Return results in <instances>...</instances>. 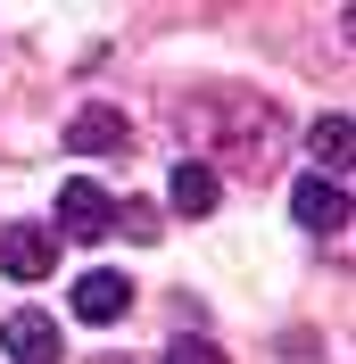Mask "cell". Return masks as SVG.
I'll return each mask as SVG.
<instances>
[{"label": "cell", "instance_id": "cell-1", "mask_svg": "<svg viewBox=\"0 0 356 364\" xmlns=\"http://www.w3.org/2000/svg\"><path fill=\"white\" fill-rule=\"evenodd\" d=\"M100 232H116V207L100 182H58V224H50V240H100Z\"/></svg>", "mask_w": 356, "mask_h": 364}, {"label": "cell", "instance_id": "cell-2", "mask_svg": "<svg viewBox=\"0 0 356 364\" xmlns=\"http://www.w3.org/2000/svg\"><path fill=\"white\" fill-rule=\"evenodd\" d=\"M0 273H17V282L58 273V240H50V224H9V232H0Z\"/></svg>", "mask_w": 356, "mask_h": 364}, {"label": "cell", "instance_id": "cell-3", "mask_svg": "<svg viewBox=\"0 0 356 364\" xmlns=\"http://www.w3.org/2000/svg\"><path fill=\"white\" fill-rule=\"evenodd\" d=\"M0 348H9V364H58V323L42 306H17L0 323Z\"/></svg>", "mask_w": 356, "mask_h": 364}, {"label": "cell", "instance_id": "cell-4", "mask_svg": "<svg viewBox=\"0 0 356 364\" xmlns=\"http://www.w3.org/2000/svg\"><path fill=\"white\" fill-rule=\"evenodd\" d=\"M290 215H298L307 232H340L348 224V191H340L332 174H307L298 191H290Z\"/></svg>", "mask_w": 356, "mask_h": 364}, {"label": "cell", "instance_id": "cell-5", "mask_svg": "<svg viewBox=\"0 0 356 364\" xmlns=\"http://www.w3.org/2000/svg\"><path fill=\"white\" fill-rule=\"evenodd\" d=\"M67 149H83V158H116V149H133V124L116 108H83L67 124Z\"/></svg>", "mask_w": 356, "mask_h": 364}, {"label": "cell", "instance_id": "cell-6", "mask_svg": "<svg viewBox=\"0 0 356 364\" xmlns=\"http://www.w3.org/2000/svg\"><path fill=\"white\" fill-rule=\"evenodd\" d=\"M125 306H133L125 273H83V282H75V315H83V323H116Z\"/></svg>", "mask_w": 356, "mask_h": 364}, {"label": "cell", "instance_id": "cell-7", "mask_svg": "<svg viewBox=\"0 0 356 364\" xmlns=\"http://www.w3.org/2000/svg\"><path fill=\"white\" fill-rule=\"evenodd\" d=\"M216 191H224V182H216V166H207V158H182L174 166V207H182V215H216Z\"/></svg>", "mask_w": 356, "mask_h": 364}, {"label": "cell", "instance_id": "cell-8", "mask_svg": "<svg viewBox=\"0 0 356 364\" xmlns=\"http://www.w3.org/2000/svg\"><path fill=\"white\" fill-rule=\"evenodd\" d=\"M307 149H315V166H332V182H340V166H348V116H323L307 133Z\"/></svg>", "mask_w": 356, "mask_h": 364}, {"label": "cell", "instance_id": "cell-9", "mask_svg": "<svg viewBox=\"0 0 356 364\" xmlns=\"http://www.w3.org/2000/svg\"><path fill=\"white\" fill-rule=\"evenodd\" d=\"M157 364H224V356H216V348H207V340H174V348H166V356H157Z\"/></svg>", "mask_w": 356, "mask_h": 364}]
</instances>
